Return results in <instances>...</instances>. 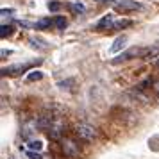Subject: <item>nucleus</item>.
Masks as SVG:
<instances>
[{"instance_id": "nucleus-1", "label": "nucleus", "mask_w": 159, "mask_h": 159, "mask_svg": "<svg viewBox=\"0 0 159 159\" xmlns=\"http://www.w3.org/2000/svg\"><path fill=\"white\" fill-rule=\"evenodd\" d=\"M147 52H148V48H138V47H132V48H129V50L122 52L118 57H115L111 63L113 65H120V63H125V61H129V59L132 57H138V56H147Z\"/></svg>"}, {"instance_id": "nucleus-2", "label": "nucleus", "mask_w": 159, "mask_h": 159, "mask_svg": "<svg viewBox=\"0 0 159 159\" xmlns=\"http://www.w3.org/2000/svg\"><path fill=\"white\" fill-rule=\"evenodd\" d=\"M75 134H77L80 139H84V141H93L95 138H97V130H95V127L89 125V123H79V125L75 127Z\"/></svg>"}, {"instance_id": "nucleus-3", "label": "nucleus", "mask_w": 159, "mask_h": 159, "mask_svg": "<svg viewBox=\"0 0 159 159\" xmlns=\"http://www.w3.org/2000/svg\"><path fill=\"white\" fill-rule=\"evenodd\" d=\"M115 9L120 13H129V11H141L143 4H139L138 0H120L115 2Z\"/></svg>"}, {"instance_id": "nucleus-4", "label": "nucleus", "mask_w": 159, "mask_h": 159, "mask_svg": "<svg viewBox=\"0 0 159 159\" xmlns=\"http://www.w3.org/2000/svg\"><path fill=\"white\" fill-rule=\"evenodd\" d=\"M63 132H65V125H63V122H61V120H54L52 125L48 127V136H50L52 139H61Z\"/></svg>"}, {"instance_id": "nucleus-5", "label": "nucleus", "mask_w": 159, "mask_h": 159, "mask_svg": "<svg viewBox=\"0 0 159 159\" xmlns=\"http://www.w3.org/2000/svg\"><path fill=\"white\" fill-rule=\"evenodd\" d=\"M63 150H65V154L68 157H77V156H79V148H77L75 143L70 141V139H65V141H63Z\"/></svg>"}, {"instance_id": "nucleus-6", "label": "nucleus", "mask_w": 159, "mask_h": 159, "mask_svg": "<svg viewBox=\"0 0 159 159\" xmlns=\"http://www.w3.org/2000/svg\"><path fill=\"white\" fill-rule=\"evenodd\" d=\"M125 43H127V36H118L113 41V45H111V48H109V52L111 54H116V52H120L125 47Z\"/></svg>"}, {"instance_id": "nucleus-7", "label": "nucleus", "mask_w": 159, "mask_h": 159, "mask_svg": "<svg viewBox=\"0 0 159 159\" xmlns=\"http://www.w3.org/2000/svg\"><path fill=\"white\" fill-rule=\"evenodd\" d=\"M130 25H132V20H129V18H118V20L113 22L111 30H122L125 27H130Z\"/></svg>"}, {"instance_id": "nucleus-8", "label": "nucleus", "mask_w": 159, "mask_h": 159, "mask_svg": "<svg viewBox=\"0 0 159 159\" xmlns=\"http://www.w3.org/2000/svg\"><path fill=\"white\" fill-rule=\"evenodd\" d=\"M113 22H115L113 15H106V16H102V18H100V22L97 23V29H98V30H102V29H111Z\"/></svg>"}, {"instance_id": "nucleus-9", "label": "nucleus", "mask_w": 159, "mask_h": 159, "mask_svg": "<svg viewBox=\"0 0 159 159\" xmlns=\"http://www.w3.org/2000/svg\"><path fill=\"white\" fill-rule=\"evenodd\" d=\"M13 30H15V27L11 25V23H2V29H0V36L2 38H7V36H11L13 34Z\"/></svg>"}, {"instance_id": "nucleus-10", "label": "nucleus", "mask_w": 159, "mask_h": 159, "mask_svg": "<svg viewBox=\"0 0 159 159\" xmlns=\"http://www.w3.org/2000/svg\"><path fill=\"white\" fill-rule=\"evenodd\" d=\"M70 9H72L73 13H84V11H86L84 4H80V2H72V4H70Z\"/></svg>"}, {"instance_id": "nucleus-11", "label": "nucleus", "mask_w": 159, "mask_h": 159, "mask_svg": "<svg viewBox=\"0 0 159 159\" xmlns=\"http://www.w3.org/2000/svg\"><path fill=\"white\" fill-rule=\"evenodd\" d=\"M54 25H56L57 29H65L66 27V18H63V16H56V18H54Z\"/></svg>"}, {"instance_id": "nucleus-12", "label": "nucleus", "mask_w": 159, "mask_h": 159, "mask_svg": "<svg viewBox=\"0 0 159 159\" xmlns=\"http://www.w3.org/2000/svg\"><path fill=\"white\" fill-rule=\"evenodd\" d=\"M27 147H29L30 150H41V148H43V143H41V141H34V139H32V141H29V143H27Z\"/></svg>"}, {"instance_id": "nucleus-13", "label": "nucleus", "mask_w": 159, "mask_h": 159, "mask_svg": "<svg viewBox=\"0 0 159 159\" xmlns=\"http://www.w3.org/2000/svg\"><path fill=\"white\" fill-rule=\"evenodd\" d=\"M54 25V20H39L36 23V29H45V27H50Z\"/></svg>"}, {"instance_id": "nucleus-14", "label": "nucleus", "mask_w": 159, "mask_h": 159, "mask_svg": "<svg viewBox=\"0 0 159 159\" xmlns=\"http://www.w3.org/2000/svg\"><path fill=\"white\" fill-rule=\"evenodd\" d=\"M39 79H43V73L38 72V70H34L32 73H29V75H27V80H39Z\"/></svg>"}, {"instance_id": "nucleus-15", "label": "nucleus", "mask_w": 159, "mask_h": 159, "mask_svg": "<svg viewBox=\"0 0 159 159\" xmlns=\"http://www.w3.org/2000/svg\"><path fill=\"white\" fill-rule=\"evenodd\" d=\"M11 16H13V9H2V22H6V18L11 20Z\"/></svg>"}, {"instance_id": "nucleus-16", "label": "nucleus", "mask_w": 159, "mask_h": 159, "mask_svg": "<svg viewBox=\"0 0 159 159\" xmlns=\"http://www.w3.org/2000/svg\"><path fill=\"white\" fill-rule=\"evenodd\" d=\"M27 157L29 159H43V156L39 152H27Z\"/></svg>"}, {"instance_id": "nucleus-17", "label": "nucleus", "mask_w": 159, "mask_h": 159, "mask_svg": "<svg viewBox=\"0 0 159 159\" xmlns=\"http://www.w3.org/2000/svg\"><path fill=\"white\" fill-rule=\"evenodd\" d=\"M48 9L50 11H59L61 9V4L59 2H48Z\"/></svg>"}, {"instance_id": "nucleus-18", "label": "nucleus", "mask_w": 159, "mask_h": 159, "mask_svg": "<svg viewBox=\"0 0 159 159\" xmlns=\"http://www.w3.org/2000/svg\"><path fill=\"white\" fill-rule=\"evenodd\" d=\"M154 89H156V93H157V97H159V82L156 84V86H154Z\"/></svg>"}, {"instance_id": "nucleus-19", "label": "nucleus", "mask_w": 159, "mask_h": 159, "mask_svg": "<svg viewBox=\"0 0 159 159\" xmlns=\"http://www.w3.org/2000/svg\"><path fill=\"white\" fill-rule=\"evenodd\" d=\"M156 66H157V68H159V57L156 59Z\"/></svg>"}]
</instances>
